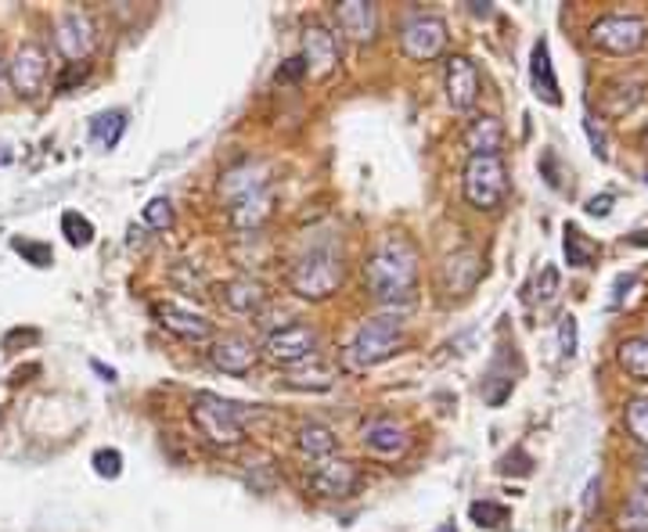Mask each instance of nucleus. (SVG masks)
Instances as JSON below:
<instances>
[{
	"instance_id": "obj_1",
	"label": "nucleus",
	"mask_w": 648,
	"mask_h": 532,
	"mask_svg": "<svg viewBox=\"0 0 648 532\" xmlns=\"http://www.w3.org/2000/svg\"><path fill=\"white\" fill-rule=\"evenodd\" d=\"M364 285L375 302L407 306L418 288V248L400 234L382 238L364 263Z\"/></svg>"
},
{
	"instance_id": "obj_2",
	"label": "nucleus",
	"mask_w": 648,
	"mask_h": 532,
	"mask_svg": "<svg viewBox=\"0 0 648 532\" xmlns=\"http://www.w3.org/2000/svg\"><path fill=\"white\" fill-rule=\"evenodd\" d=\"M346 267L332 245H317L289 267V288L306 302H325L343 288Z\"/></svg>"
},
{
	"instance_id": "obj_3",
	"label": "nucleus",
	"mask_w": 648,
	"mask_h": 532,
	"mask_svg": "<svg viewBox=\"0 0 648 532\" xmlns=\"http://www.w3.org/2000/svg\"><path fill=\"white\" fill-rule=\"evenodd\" d=\"M400 346H404V327H400L396 317H371L357 327V335L350 338V346L343 349V368L350 374L371 371L386 363L389 357H396Z\"/></svg>"
},
{
	"instance_id": "obj_4",
	"label": "nucleus",
	"mask_w": 648,
	"mask_h": 532,
	"mask_svg": "<svg viewBox=\"0 0 648 532\" xmlns=\"http://www.w3.org/2000/svg\"><path fill=\"white\" fill-rule=\"evenodd\" d=\"M462 195L476 212H498L512 195V176L501 156H468L462 170Z\"/></svg>"
},
{
	"instance_id": "obj_5",
	"label": "nucleus",
	"mask_w": 648,
	"mask_h": 532,
	"mask_svg": "<svg viewBox=\"0 0 648 532\" xmlns=\"http://www.w3.org/2000/svg\"><path fill=\"white\" fill-rule=\"evenodd\" d=\"M192 421L198 435L213 446H239L245 440V421L242 407L231 404L217 393H195L192 399Z\"/></svg>"
},
{
	"instance_id": "obj_6",
	"label": "nucleus",
	"mask_w": 648,
	"mask_h": 532,
	"mask_svg": "<svg viewBox=\"0 0 648 532\" xmlns=\"http://www.w3.org/2000/svg\"><path fill=\"white\" fill-rule=\"evenodd\" d=\"M587 37H591L598 51L627 58V54H638L648 44V22L638 15H602Z\"/></svg>"
},
{
	"instance_id": "obj_7",
	"label": "nucleus",
	"mask_w": 648,
	"mask_h": 532,
	"mask_svg": "<svg viewBox=\"0 0 648 532\" xmlns=\"http://www.w3.org/2000/svg\"><path fill=\"white\" fill-rule=\"evenodd\" d=\"M447 22L440 15H411L404 26H400V51H404L411 62H436L447 51Z\"/></svg>"
},
{
	"instance_id": "obj_8",
	"label": "nucleus",
	"mask_w": 648,
	"mask_h": 532,
	"mask_svg": "<svg viewBox=\"0 0 648 532\" xmlns=\"http://www.w3.org/2000/svg\"><path fill=\"white\" fill-rule=\"evenodd\" d=\"M317 346H321V335L310 324H281L278 331H270L264 342V357L278 368H296L303 360L317 357Z\"/></svg>"
},
{
	"instance_id": "obj_9",
	"label": "nucleus",
	"mask_w": 648,
	"mask_h": 532,
	"mask_svg": "<svg viewBox=\"0 0 648 532\" xmlns=\"http://www.w3.org/2000/svg\"><path fill=\"white\" fill-rule=\"evenodd\" d=\"M47 76H51V58H47L44 47L33 40L19 44L8 62L11 90H15L19 98H37V94L47 87Z\"/></svg>"
},
{
	"instance_id": "obj_10",
	"label": "nucleus",
	"mask_w": 648,
	"mask_h": 532,
	"mask_svg": "<svg viewBox=\"0 0 648 532\" xmlns=\"http://www.w3.org/2000/svg\"><path fill=\"white\" fill-rule=\"evenodd\" d=\"M54 47L58 54L65 58V65H84L87 58L94 54V47H98V29H94V22L87 11H65V15H58L54 22Z\"/></svg>"
},
{
	"instance_id": "obj_11",
	"label": "nucleus",
	"mask_w": 648,
	"mask_h": 532,
	"mask_svg": "<svg viewBox=\"0 0 648 532\" xmlns=\"http://www.w3.org/2000/svg\"><path fill=\"white\" fill-rule=\"evenodd\" d=\"M443 90H447V104L454 112H473L479 94H482V76L479 65L468 54H451L447 58V73H443Z\"/></svg>"
},
{
	"instance_id": "obj_12",
	"label": "nucleus",
	"mask_w": 648,
	"mask_h": 532,
	"mask_svg": "<svg viewBox=\"0 0 648 532\" xmlns=\"http://www.w3.org/2000/svg\"><path fill=\"white\" fill-rule=\"evenodd\" d=\"M306 486H310L317 496H328V500H343V496H350L360 486V471L346 457H325L310 468Z\"/></svg>"
},
{
	"instance_id": "obj_13",
	"label": "nucleus",
	"mask_w": 648,
	"mask_h": 532,
	"mask_svg": "<svg viewBox=\"0 0 648 532\" xmlns=\"http://www.w3.org/2000/svg\"><path fill=\"white\" fill-rule=\"evenodd\" d=\"M259 191H270V170L264 162H239V165H231V170H223L217 181V195L228 209L234 202H242V198L259 195Z\"/></svg>"
},
{
	"instance_id": "obj_14",
	"label": "nucleus",
	"mask_w": 648,
	"mask_h": 532,
	"mask_svg": "<svg viewBox=\"0 0 648 532\" xmlns=\"http://www.w3.org/2000/svg\"><path fill=\"white\" fill-rule=\"evenodd\" d=\"M303 65L310 79H328L339 69V40L335 33H328L321 22L303 29Z\"/></svg>"
},
{
	"instance_id": "obj_15",
	"label": "nucleus",
	"mask_w": 648,
	"mask_h": 532,
	"mask_svg": "<svg viewBox=\"0 0 648 532\" xmlns=\"http://www.w3.org/2000/svg\"><path fill=\"white\" fill-rule=\"evenodd\" d=\"M209 363L223 374L242 378L259 363V349L256 342L245 335H223V338H213V346H209Z\"/></svg>"
},
{
	"instance_id": "obj_16",
	"label": "nucleus",
	"mask_w": 648,
	"mask_h": 532,
	"mask_svg": "<svg viewBox=\"0 0 648 532\" xmlns=\"http://www.w3.org/2000/svg\"><path fill=\"white\" fill-rule=\"evenodd\" d=\"M151 317L159 321V327H167L170 335L184 338V342H209V338H213V321H206L203 313L187 310V306L156 302V306H151Z\"/></svg>"
},
{
	"instance_id": "obj_17",
	"label": "nucleus",
	"mask_w": 648,
	"mask_h": 532,
	"mask_svg": "<svg viewBox=\"0 0 648 532\" xmlns=\"http://www.w3.org/2000/svg\"><path fill=\"white\" fill-rule=\"evenodd\" d=\"M479 277H482V256L476 248H457L440 267V285L447 295H468L479 285Z\"/></svg>"
},
{
	"instance_id": "obj_18",
	"label": "nucleus",
	"mask_w": 648,
	"mask_h": 532,
	"mask_svg": "<svg viewBox=\"0 0 648 532\" xmlns=\"http://www.w3.org/2000/svg\"><path fill=\"white\" fill-rule=\"evenodd\" d=\"M335 22L339 33L353 44H371L375 33H379V11L368 0H343V4H335Z\"/></svg>"
},
{
	"instance_id": "obj_19",
	"label": "nucleus",
	"mask_w": 648,
	"mask_h": 532,
	"mask_svg": "<svg viewBox=\"0 0 648 532\" xmlns=\"http://www.w3.org/2000/svg\"><path fill=\"white\" fill-rule=\"evenodd\" d=\"M220 306L239 317H256L267 306V285L256 277H231L220 285Z\"/></svg>"
},
{
	"instance_id": "obj_20",
	"label": "nucleus",
	"mask_w": 648,
	"mask_h": 532,
	"mask_svg": "<svg viewBox=\"0 0 648 532\" xmlns=\"http://www.w3.org/2000/svg\"><path fill=\"white\" fill-rule=\"evenodd\" d=\"M364 446H368V454L371 457H379V460H396V457H404L411 450V435L407 429H400L396 421H371L368 429H364Z\"/></svg>"
},
{
	"instance_id": "obj_21",
	"label": "nucleus",
	"mask_w": 648,
	"mask_h": 532,
	"mask_svg": "<svg viewBox=\"0 0 648 532\" xmlns=\"http://www.w3.org/2000/svg\"><path fill=\"white\" fill-rule=\"evenodd\" d=\"M529 83H534V94L540 101L551 104V109H559L562 87H559V76H555V62H551L548 40L534 44V54H529Z\"/></svg>"
},
{
	"instance_id": "obj_22",
	"label": "nucleus",
	"mask_w": 648,
	"mask_h": 532,
	"mask_svg": "<svg viewBox=\"0 0 648 532\" xmlns=\"http://www.w3.org/2000/svg\"><path fill=\"white\" fill-rule=\"evenodd\" d=\"M274 216V191H259L253 198H242L228 209V223L242 234H256L267 227V220Z\"/></svg>"
},
{
	"instance_id": "obj_23",
	"label": "nucleus",
	"mask_w": 648,
	"mask_h": 532,
	"mask_svg": "<svg viewBox=\"0 0 648 532\" xmlns=\"http://www.w3.org/2000/svg\"><path fill=\"white\" fill-rule=\"evenodd\" d=\"M465 148L468 156H501L504 148V123L498 115H476L473 123L465 126Z\"/></svg>"
},
{
	"instance_id": "obj_24",
	"label": "nucleus",
	"mask_w": 648,
	"mask_h": 532,
	"mask_svg": "<svg viewBox=\"0 0 648 532\" xmlns=\"http://www.w3.org/2000/svg\"><path fill=\"white\" fill-rule=\"evenodd\" d=\"M645 98V79H616L612 87L602 94V112L620 120V115L634 112Z\"/></svg>"
},
{
	"instance_id": "obj_25",
	"label": "nucleus",
	"mask_w": 648,
	"mask_h": 532,
	"mask_svg": "<svg viewBox=\"0 0 648 532\" xmlns=\"http://www.w3.org/2000/svg\"><path fill=\"white\" fill-rule=\"evenodd\" d=\"M562 248H565V263H570L573 270H587L598 256H602L598 242L591 238V234H584L580 227H576V223H565Z\"/></svg>"
},
{
	"instance_id": "obj_26",
	"label": "nucleus",
	"mask_w": 648,
	"mask_h": 532,
	"mask_svg": "<svg viewBox=\"0 0 648 532\" xmlns=\"http://www.w3.org/2000/svg\"><path fill=\"white\" fill-rule=\"evenodd\" d=\"M296 450L310 460H325V457H335V432L328 429V424H299L296 432Z\"/></svg>"
},
{
	"instance_id": "obj_27",
	"label": "nucleus",
	"mask_w": 648,
	"mask_h": 532,
	"mask_svg": "<svg viewBox=\"0 0 648 532\" xmlns=\"http://www.w3.org/2000/svg\"><path fill=\"white\" fill-rule=\"evenodd\" d=\"M123 134H126V112H123V109L98 112V115L90 120V145H94V148L112 151V148L123 140Z\"/></svg>"
},
{
	"instance_id": "obj_28",
	"label": "nucleus",
	"mask_w": 648,
	"mask_h": 532,
	"mask_svg": "<svg viewBox=\"0 0 648 532\" xmlns=\"http://www.w3.org/2000/svg\"><path fill=\"white\" fill-rule=\"evenodd\" d=\"M620 368L627 371L634 382H648V335H631L620 342L616 349Z\"/></svg>"
},
{
	"instance_id": "obj_29",
	"label": "nucleus",
	"mask_w": 648,
	"mask_h": 532,
	"mask_svg": "<svg viewBox=\"0 0 648 532\" xmlns=\"http://www.w3.org/2000/svg\"><path fill=\"white\" fill-rule=\"evenodd\" d=\"M623 424H627V435L648 454V396H634L623 407Z\"/></svg>"
},
{
	"instance_id": "obj_30",
	"label": "nucleus",
	"mask_w": 648,
	"mask_h": 532,
	"mask_svg": "<svg viewBox=\"0 0 648 532\" xmlns=\"http://www.w3.org/2000/svg\"><path fill=\"white\" fill-rule=\"evenodd\" d=\"M468 515H473V522L479 529H509V522H512V511L498 500H473Z\"/></svg>"
},
{
	"instance_id": "obj_31",
	"label": "nucleus",
	"mask_w": 648,
	"mask_h": 532,
	"mask_svg": "<svg viewBox=\"0 0 648 532\" xmlns=\"http://www.w3.org/2000/svg\"><path fill=\"white\" fill-rule=\"evenodd\" d=\"M62 234L73 248H90L94 245V223L76 209L62 212Z\"/></svg>"
},
{
	"instance_id": "obj_32",
	"label": "nucleus",
	"mask_w": 648,
	"mask_h": 532,
	"mask_svg": "<svg viewBox=\"0 0 648 532\" xmlns=\"http://www.w3.org/2000/svg\"><path fill=\"white\" fill-rule=\"evenodd\" d=\"M512 385H515V378H512V374H504V371H501V363H493L490 374L482 378V399H487L490 407H501L504 399L512 396Z\"/></svg>"
},
{
	"instance_id": "obj_33",
	"label": "nucleus",
	"mask_w": 648,
	"mask_h": 532,
	"mask_svg": "<svg viewBox=\"0 0 648 532\" xmlns=\"http://www.w3.org/2000/svg\"><path fill=\"white\" fill-rule=\"evenodd\" d=\"M11 248L26 259V263H33L37 270H47V267H54V248L47 245V242H29V238H11Z\"/></svg>"
},
{
	"instance_id": "obj_34",
	"label": "nucleus",
	"mask_w": 648,
	"mask_h": 532,
	"mask_svg": "<svg viewBox=\"0 0 648 532\" xmlns=\"http://www.w3.org/2000/svg\"><path fill=\"white\" fill-rule=\"evenodd\" d=\"M145 223L151 231H170L173 227V202L170 198H151V202L145 206Z\"/></svg>"
},
{
	"instance_id": "obj_35",
	"label": "nucleus",
	"mask_w": 648,
	"mask_h": 532,
	"mask_svg": "<svg viewBox=\"0 0 648 532\" xmlns=\"http://www.w3.org/2000/svg\"><path fill=\"white\" fill-rule=\"evenodd\" d=\"M576 346H580V327H576V317L573 313H562L559 317V349L562 357H576Z\"/></svg>"
},
{
	"instance_id": "obj_36",
	"label": "nucleus",
	"mask_w": 648,
	"mask_h": 532,
	"mask_svg": "<svg viewBox=\"0 0 648 532\" xmlns=\"http://www.w3.org/2000/svg\"><path fill=\"white\" fill-rule=\"evenodd\" d=\"M94 471L101 479H120L123 475V454L120 450H98L94 454Z\"/></svg>"
},
{
	"instance_id": "obj_37",
	"label": "nucleus",
	"mask_w": 648,
	"mask_h": 532,
	"mask_svg": "<svg viewBox=\"0 0 648 532\" xmlns=\"http://www.w3.org/2000/svg\"><path fill=\"white\" fill-rule=\"evenodd\" d=\"M529 471H534V460H529L523 446H515L512 454L501 457V475H529Z\"/></svg>"
},
{
	"instance_id": "obj_38",
	"label": "nucleus",
	"mask_w": 648,
	"mask_h": 532,
	"mask_svg": "<svg viewBox=\"0 0 648 532\" xmlns=\"http://www.w3.org/2000/svg\"><path fill=\"white\" fill-rule=\"evenodd\" d=\"M540 176L548 181V187L562 191V162H559L555 151H545V159H540Z\"/></svg>"
},
{
	"instance_id": "obj_39",
	"label": "nucleus",
	"mask_w": 648,
	"mask_h": 532,
	"mask_svg": "<svg viewBox=\"0 0 648 532\" xmlns=\"http://www.w3.org/2000/svg\"><path fill=\"white\" fill-rule=\"evenodd\" d=\"M303 76H306V65H303V58H299V54H296V58H289V62L281 65L278 73H274V79L281 83V87H285V83H296V79H303Z\"/></svg>"
},
{
	"instance_id": "obj_40",
	"label": "nucleus",
	"mask_w": 648,
	"mask_h": 532,
	"mask_svg": "<svg viewBox=\"0 0 648 532\" xmlns=\"http://www.w3.org/2000/svg\"><path fill=\"white\" fill-rule=\"evenodd\" d=\"M584 129H587V137H591V151H595V156L598 159H609V145H606V134H602V129H595V120H591V115H584Z\"/></svg>"
},
{
	"instance_id": "obj_41",
	"label": "nucleus",
	"mask_w": 648,
	"mask_h": 532,
	"mask_svg": "<svg viewBox=\"0 0 648 532\" xmlns=\"http://www.w3.org/2000/svg\"><path fill=\"white\" fill-rule=\"evenodd\" d=\"M555 292H559V270L545 267V270H540V277H537V295H540V299H551Z\"/></svg>"
},
{
	"instance_id": "obj_42",
	"label": "nucleus",
	"mask_w": 648,
	"mask_h": 532,
	"mask_svg": "<svg viewBox=\"0 0 648 532\" xmlns=\"http://www.w3.org/2000/svg\"><path fill=\"white\" fill-rule=\"evenodd\" d=\"M87 73H90V65H87V62H84V65H65L62 79H58V90H73L76 83H84V79H87Z\"/></svg>"
},
{
	"instance_id": "obj_43",
	"label": "nucleus",
	"mask_w": 648,
	"mask_h": 532,
	"mask_svg": "<svg viewBox=\"0 0 648 532\" xmlns=\"http://www.w3.org/2000/svg\"><path fill=\"white\" fill-rule=\"evenodd\" d=\"M612 202H616V198H612V195H595L591 202H587L584 209H587V216H598V220H606L609 212H612Z\"/></svg>"
},
{
	"instance_id": "obj_44",
	"label": "nucleus",
	"mask_w": 648,
	"mask_h": 532,
	"mask_svg": "<svg viewBox=\"0 0 648 532\" xmlns=\"http://www.w3.org/2000/svg\"><path fill=\"white\" fill-rule=\"evenodd\" d=\"M634 285H638V274H623V277H616V292H612V302H609V306H620L623 295H631L627 288H634Z\"/></svg>"
},
{
	"instance_id": "obj_45",
	"label": "nucleus",
	"mask_w": 648,
	"mask_h": 532,
	"mask_svg": "<svg viewBox=\"0 0 648 532\" xmlns=\"http://www.w3.org/2000/svg\"><path fill=\"white\" fill-rule=\"evenodd\" d=\"M598 490H602V479H591V482H587V490H584V515H595Z\"/></svg>"
},
{
	"instance_id": "obj_46",
	"label": "nucleus",
	"mask_w": 648,
	"mask_h": 532,
	"mask_svg": "<svg viewBox=\"0 0 648 532\" xmlns=\"http://www.w3.org/2000/svg\"><path fill=\"white\" fill-rule=\"evenodd\" d=\"M623 511H634V515H641V518H648V490H638L631 496V504L623 507Z\"/></svg>"
},
{
	"instance_id": "obj_47",
	"label": "nucleus",
	"mask_w": 648,
	"mask_h": 532,
	"mask_svg": "<svg viewBox=\"0 0 648 532\" xmlns=\"http://www.w3.org/2000/svg\"><path fill=\"white\" fill-rule=\"evenodd\" d=\"M638 490H648V454L638 460Z\"/></svg>"
},
{
	"instance_id": "obj_48",
	"label": "nucleus",
	"mask_w": 648,
	"mask_h": 532,
	"mask_svg": "<svg viewBox=\"0 0 648 532\" xmlns=\"http://www.w3.org/2000/svg\"><path fill=\"white\" fill-rule=\"evenodd\" d=\"M627 245H634V248H645V245H648V227H645V231H634V234H627Z\"/></svg>"
},
{
	"instance_id": "obj_49",
	"label": "nucleus",
	"mask_w": 648,
	"mask_h": 532,
	"mask_svg": "<svg viewBox=\"0 0 648 532\" xmlns=\"http://www.w3.org/2000/svg\"><path fill=\"white\" fill-rule=\"evenodd\" d=\"M90 368H94V371H98V374L105 378V382H115V371H112V368H105V363H98V360H94V363H90Z\"/></svg>"
},
{
	"instance_id": "obj_50",
	"label": "nucleus",
	"mask_w": 648,
	"mask_h": 532,
	"mask_svg": "<svg viewBox=\"0 0 648 532\" xmlns=\"http://www.w3.org/2000/svg\"><path fill=\"white\" fill-rule=\"evenodd\" d=\"M638 140H641V148L648 151V123H645V129H641V137H638Z\"/></svg>"
},
{
	"instance_id": "obj_51",
	"label": "nucleus",
	"mask_w": 648,
	"mask_h": 532,
	"mask_svg": "<svg viewBox=\"0 0 648 532\" xmlns=\"http://www.w3.org/2000/svg\"><path fill=\"white\" fill-rule=\"evenodd\" d=\"M11 162V151H4V145H0V165Z\"/></svg>"
},
{
	"instance_id": "obj_52",
	"label": "nucleus",
	"mask_w": 648,
	"mask_h": 532,
	"mask_svg": "<svg viewBox=\"0 0 648 532\" xmlns=\"http://www.w3.org/2000/svg\"><path fill=\"white\" fill-rule=\"evenodd\" d=\"M436 532H457L454 525H440V529H436Z\"/></svg>"
},
{
	"instance_id": "obj_53",
	"label": "nucleus",
	"mask_w": 648,
	"mask_h": 532,
	"mask_svg": "<svg viewBox=\"0 0 648 532\" xmlns=\"http://www.w3.org/2000/svg\"><path fill=\"white\" fill-rule=\"evenodd\" d=\"M645 187H648V173H645Z\"/></svg>"
}]
</instances>
